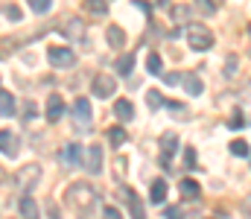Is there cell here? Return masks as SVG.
I'll list each match as a JSON object with an SVG mask.
<instances>
[{
    "instance_id": "1",
    "label": "cell",
    "mask_w": 251,
    "mask_h": 219,
    "mask_svg": "<svg viewBox=\"0 0 251 219\" xmlns=\"http://www.w3.org/2000/svg\"><path fill=\"white\" fill-rule=\"evenodd\" d=\"M47 59H50V65L59 68V71H67V68L76 65V53H73L70 47H59V44H53V47L47 50Z\"/></svg>"
},
{
    "instance_id": "2",
    "label": "cell",
    "mask_w": 251,
    "mask_h": 219,
    "mask_svg": "<svg viewBox=\"0 0 251 219\" xmlns=\"http://www.w3.org/2000/svg\"><path fill=\"white\" fill-rule=\"evenodd\" d=\"M70 114H73V126H76L79 132H88V129H91V102H88L85 97H79V99L73 102Z\"/></svg>"
},
{
    "instance_id": "3",
    "label": "cell",
    "mask_w": 251,
    "mask_h": 219,
    "mask_svg": "<svg viewBox=\"0 0 251 219\" xmlns=\"http://www.w3.org/2000/svg\"><path fill=\"white\" fill-rule=\"evenodd\" d=\"M187 41H190L193 50H210V47H213V32H210L207 26H190Z\"/></svg>"
},
{
    "instance_id": "4",
    "label": "cell",
    "mask_w": 251,
    "mask_h": 219,
    "mask_svg": "<svg viewBox=\"0 0 251 219\" xmlns=\"http://www.w3.org/2000/svg\"><path fill=\"white\" fill-rule=\"evenodd\" d=\"M67 196H70V205H73V208H88V205L94 202L91 187H85V184H73V187L67 190Z\"/></svg>"
},
{
    "instance_id": "5",
    "label": "cell",
    "mask_w": 251,
    "mask_h": 219,
    "mask_svg": "<svg viewBox=\"0 0 251 219\" xmlns=\"http://www.w3.org/2000/svg\"><path fill=\"white\" fill-rule=\"evenodd\" d=\"M114 91H117V79H111V76H105V73L94 79V97L105 99V97H114Z\"/></svg>"
},
{
    "instance_id": "6",
    "label": "cell",
    "mask_w": 251,
    "mask_h": 219,
    "mask_svg": "<svg viewBox=\"0 0 251 219\" xmlns=\"http://www.w3.org/2000/svg\"><path fill=\"white\" fill-rule=\"evenodd\" d=\"M64 114V99L59 94H53L50 99H47V123H59Z\"/></svg>"
},
{
    "instance_id": "7",
    "label": "cell",
    "mask_w": 251,
    "mask_h": 219,
    "mask_svg": "<svg viewBox=\"0 0 251 219\" xmlns=\"http://www.w3.org/2000/svg\"><path fill=\"white\" fill-rule=\"evenodd\" d=\"M85 152H88V158H85L88 172H102V146H88Z\"/></svg>"
},
{
    "instance_id": "8",
    "label": "cell",
    "mask_w": 251,
    "mask_h": 219,
    "mask_svg": "<svg viewBox=\"0 0 251 219\" xmlns=\"http://www.w3.org/2000/svg\"><path fill=\"white\" fill-rule=\"evenodd\" d=\"M123 199L128 202V211H131V219H146V211H143V202H140V196L134 193V190H126Z\"/></svg>"
},
{
    "instance_id": "9",
    "label": "cell",
    "mask_w": 251,
    "mask_h": 219,
    "mask_svg": "<svg viewBox=\"0 0 251 219\" xmlns=\"http://www.w3.org/2000/svg\"><path fill=\"white\" fill-rule=\"evenodd\" d=\"M62 161L67 164V167H79V164H82V146L79 144H67L62 149Z\"/></svg>"
},
{
    "instance_id": "10",
    "label": "cell",
    "mask_w": 251,
    "mask_h": 219,
    "mask_svg": "<svg viewBox=\"0 0 251 219\" xmlns=\"http://www.w3.org/2000/svg\"><path fill=\"white\" fill-rule=\"evenodd\" d=\"M181 85H184V91H187L190 97H199V94L204 91V85H201V79H199L196 73H184V79H181Z\"/></svg>"
},
{
    "instance_id": "11",
    "label": "cell",
    "mask_w": 251,
    "mask_h": 219,
    "mask_svg": "<svg viewBox=\"0 0 251 219\" xmlns=\"http://www.w3.org/2000/svg\"><path fill=\"white\" fill-rule=\"evenodd\" d=\"M0 141H3V155H6V158H15V155H18V138H12L9 129L0 132Z\"/></svg>"
},
{
    "instance_id": "12",
    "label": "cell",
    "mask_w": 251,
    "mask_h": 219,
    "mask_svg": "<svg viewBox=\"0 0 251 219\" xmlns=\"http://www.w3.org/2000/svg\"><path fill=\"white\" fill-rule=\"evenodd\" d=\"M149 193H152V196H149V199H152V205H161V202L167 199V181H164V178H155Z\"/></svg>"
},
{
    "instance_id": "13",
    "label": "cell",
    "mask_w": 251,
    "mask_h": 219,
    "mask_svg": "<svg viewBox=\"0 0 251 219\" xmlns=\"http://www.w3.org/2000/svg\"><path fill=\"white\" fill-rule=\"evenodd\" d=\"M21 217L24 219H38V205H35L32 196H24V199H21Z\"/></svg>"
},
{
    "instance_id": "14",
    "label": "cell",
    "mask_w": 251,
    "mask_h": 219,
    "mask_svg": "<svg viewBox=\"0 0 251 219\" xmlns=\"http://www.w3.org/2000/svg\"><path fill=\"white\" fill-rule=\"evenodd\" d=\"M161 146H164V155H161V161L167 164V161H170V155H173V152H176V146H178V138H176L173 132H167V135L161 138Z\"/></svg>"
},
{
    "instance_id": "15",
    "label": "cell",
    "mask_w": 251,
    "mask_h": 219,
    "mask_svg": "<svg viewBox=\"0 0 251 219\" xmlns=\"http://www.w3.org/2000/svg\"><path fill=\"white\" fill-rule=\"evenodd\" d=\"M114 111H117L120 120H131V117H134V105H131L128 99H117V102H114Z\"/></svg>"
},
{
    "instance_id": "16",
    "label": "cell",
    "mask_w": 251,
    "mask_h": 219,
    "mask_svg": "<svg viewBox=\"0 0 251 219\" xmlns=\"http://www.w3.org/2000/svg\"><path fill=\"white\" fill-rule=\"evenodd\" d=\"M108 44L114 47V50H120L126 44V32L120 29V26H108Z\"/></svg>"
},
{
    "instance_id": "17",
    "label": "cell",
    "mask_w": 251,
    "mask_h": 219,
    "mask_svg": "<svg viewBox=\"0 0 251 219\" xmlns=\"http://www.w3.org/2000/svg\"><path fill=\"white\" fill-rule=\"evenodd\" d=\"M0 102H3V105H0V114H3V117H12V114H15V97H12L9 91H3V94H0Z\"/></svg>"
},
{
    "instance_id": "18",
    "label": "cell",
    "mask_w": 251,
    "mask_h": 219,
    "mask_svg": "<svg viewBox=\"0 0 251 219\" xmlns=\"http://www.w3.org/2000/svg\"><path fill=\"white\" fill-rule=\"evenodd\" d=\"M82 9H88L91 15H105L108 12V3L105 0H82Z\"/></svg>"
},
{
    "instance_id": "19",
    "label": "cell",
    "mask_w": 251,
    "mask_h": 219,
    "mask_svg": "<svg viewBox=\"0 0 251 219\" xmlns=\"http://www.w3.org/2000/svg\"><path fill=\"white\" fill-rule=\"evenodd\" d=\"M181 193H184L187 199H199V184H196L193 178H184V181H181Z\"/></svg>"
},
{
    "instance_id": "20",
    "label": "cell",
    "mask_w": 251,
    "mask_h": 219,
    "mask_svg": "<svg viewBox=\"0 0 251 219\" xmlns=\"http://www.w3.org/2000/svg\"><path fill=\"white\" fill-rule=\"evenodd\" d=\"M3 15H6V21H12V24H18V21L24 18V15H21V9H18L15 3H6V6H3Z\"/></svg>"
},
{
    "instance_id": "21",
    "label": "cell",
    "mask_w": 251,
    "mask_h": 219,
    "mask_svg": "<svg viewBox=\"0 0 251 219\" xmlns=\"http://www.w3.org/2000/svg\"><path fill=\"white\" fill-rule=\"evenodd\" d=\"M164 102H167V99H164V97H161L158 91H149V94H146V105H149L152 111H158V108H161Z\"/></svg>"
},
{
    "instance_id": "22",
    "label": "cell",
    "mask_w": 251,
    "mask_h": 219,
    "mask_svg": "<svg viewBox=\"0 0 251 219\" xmlns=\"http://www.w3.org/2000/svg\"><path fill=\"white\" fill-rule=\"evenodd\" d=\"M108 141H111V146H123V144H126V129L114 126V129L108 132Z\"/></svg>"
},
{
    "instance_id": "23",
    "label": "cell",
    "mask_w": 251,
    "mask_h": 219,
    "mask_svg": "<svg viewBox=\"0 0 251 219\" xmlns=\"http://www.w3.org/2000/svg\"><path fill=\"white\" fill-rule=\"evenodd\" d=\"M117 71L128 76V73L134 71V56H120V62H117Z\"/></svg>"
},
{
    "instance_id": "24",
    "label": "cell",
    "mask_w": 251,
    "mask_h": 219,
    "mask_svg": "<svg viewBox=\"0 0 251 219\" xmlns=\"http://www.w3.org/2000/svg\"><path fill=\"white\" fill-rule=\"evenodd\" d=\"M196 9H199L201 15H213V12H216V3H213V0H196Z\"/></svg>"
},
{
    "instance_id": "25",
    "label": "cell",
    "mask_w": 251,
    "mask_h": 219,
    "mask_svg": "<svg viewBox=\"0 0 251 219\" xmlns=\"http://www.w3.org/2000/svg\"><path fill=\"white\" fill-rule=\"evenodd\" d=\"M231 152H234L237 158H246L251 149H249V144H246V141H234V144H231Z\"/></svg>"
},
{
    "instance_id": "26",
    "label": "cell",
    "mask_w": 251,
    "mask_h": 219,
    "mask_svg": "<svg viewBox=\"0 0 251 219\" xmlns=\"http://www.w3.org/2000/svg\"><path fill=\"white\" fill-rule=\"evenodd\" d=\"M146 68H149V73H161V68H164V65H161V56L152 53V56L146 59Z\"/></svg>"
},
{
    "instance_id": "27",
    "label": "cell",
    "mask_w": 251,
    "mask_h": 219,
    "mask_svg": "<svg viewBox=\"0 0 251 219\" xmlns=\"http://www.w3.org/2000/svg\"><path fill=\"white\" fill-rule=\"evenodd\" d=\"M29 6L38 12V15H44V12H50V0H29Z\"/></svg>"
},
{
    "instance_id": "28",
    "label": "cell",
    "mask_w": 251,
    "mask_h": 219,
    "mask_svg": "<svg viewBox=\"0 0 251 219\" xmlns=\"http://www.w3.org/2000/svg\"><path fill=\"white\" fill-rule=\"evenodd\" d=\"M187 18V6H176L173 9V21H184Z\"/></svg>"
},
{
    "instance_id": "29",
    "label": "cell",
    "mask_w": 251,
    "mask_h": 219,
    "mask_svg": "<svg viewBox=\"0 0 251 219\" xmlns=\"http://www.w3.org/2000/svg\"><path fill=\"white\" fill-rule=\"evenodd\" d=\"M184 164H187L190 170L196 167V152H193V149H184Z\"/></svg>"
},
{
    "instance_id": "30",
    "label": "cell",
    "mask_w": 251,
    "mask_h": 219,
    "mask_svg": "<svg viewBox=\"0 0 251 219\" xmlns=\"http://www.w3.org/2000/svg\"><path fill=\"white\" fill-rule=\"evenodd\" d=\"M181 79H184L181 73H167V79H164V82H167V85H178Z\"/></svg>"
},
{
    "instance_id": "31",
    "label": "cell",
    "mask_w": 251,
    "mask_h": 219,
    "mask_svg": "<svg viewBox=\"0 0 251 219\" xmlns=\"http://www.w3.org/2000/svg\"><path fill=\"white\" fill-rule=\"evenodd\" d=\"M102 219H123V217H120V211H117V208H105Z\"/></svg>"
},
{
    "instance_id": "32",
    "label": "cell",
    "mask_w": 251,
    "mask_h": 219,
    "mask_svg": "<svg viewBox=\"0 0 251 219\" xmlns=\"http://www.w3.org/2000/svg\"><path fill=\"white\" fill-rule=\"evenodd\" d=\"M234 71H237V56H228V68H225V73L231 76Z\"/></svg>"
},
{
    "instance_id": "33",
    "label": "cell",
    "mask_w": 251,
    "mask_h": 219,
    "mask_svg": "<svg viewBox=\"0 0 251 219\" xmlns=\"http://www.w3.org/2000/svg\"><path fill=\"white\" fill-rule=\"evenodd\" d=\"M167 219H184V217H181L178 208H167Z\"/></svg>"
},
{
    "instance_id": "34",
    "label": "cell",
    "mask_w": 251,
    "mask_h": 219,
    "mask_svg": "<svg viewBox=\"0 0 251 219\" xmlns=\"http://www.w3.org/2000/svg\"><path fill=\"white\" fill-rule=\"evenodd\" d=\"M240 126H243V114L237 111V114H234V120H231V129H240Z\"/></svg>"
},
{
    "instance_id": "35",
    "label": "cell",
    "mask_w": 251,
    "mask_h": 219,
    "mask_svg": "<svg viewBox=\"0 0 251 219\" xmlns=\"http://www.w3.org/2000/svg\"><path fill=\"white\" fill-rule=\"evenodd\" d=\"M167 108H170V111L176 114V111H181V102H176V99H170V102H167Z\"/></svg>"
}]
</instances>
